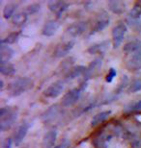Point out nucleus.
<instances>
[{"label": "nucleus", "mask_w": 141, "mask_h": 148, "mask_svg": "<svg viewBox=\"0 0 141 148\" xmlns=\"http://www.w3.org/2000/svg\"><path fill=\"white\" fill-rule=\"evenodd\" d=\"M33 86H34V83L28 77H19L9 83L7 90L11 96L17 97L31 90Z\"/></svg>", "instance_id": "f257e3e1"}, {"label": "nucleus", "mask_w": 141, "mask_h": 148, "mask_svg": "<svg viewBox=\"0 0 141 148\" xmlns=\"http://www.w3.org/2000/svg\"><path fill=\"white\" fill-rule=\"evenodd\" d=\"M17 109L16 107H3L0 110V130L6 132L14 126L17 119Z\"/></svg>", "instance_id": "f03ea898"}, {"label": "nucleus", "mask_w": 141, "mask_h": 148, "mask_svg": "<svg viewBox=\"0 0 141 148\" xmlns=\"http://www.w3.org/2000/svg\"><path fill=\"white\" fill-rule=\"evenodd\" d=\"M85 88H86V83H83L78 88H72L71 90L66 92L61 100L62 107H64V108L71 107V106H74L76 103H77V101L79 100L80 96H81V94H82V91L85 90Z\"/></svg>", "instance_id": "7ed1b4c3"}, {"label": "nucleus", "mask_w": 141, "mask_h": 148, "mask_svg": "<svg viewBox=\"0 0 141 148\" xmlns=\"http://www.w3.org/2000/svg\"><path fill=\"white\" fill-rule=\"evenodd\" d=\"M128 32V27L124 22H120L112 29V46L113 48H118L124 41L126 34Z\"/></svg>", "instance_id": "20e7f679"}, {"label": "nucleus", "mask_w": 141, "mask_h": 148, "mask_svg": "<svg viewBox=\"0 0 141 148\" xmlns=\"http://www.w3.org/2000/svg\"><path fill=\"white\" fill-rule=\"evenodd\" d=\"M65 84L62 80H58V81L53 82L51 85H49L46 90H44V95L47 98H51L54 99L60 96L64 90Z\"/></svg>", "instance_id": "39448f33"}, {"label": "nucleus", "mask_w": 141, "mask_h": 148, "mask_svg": "<svg viewBox=\"0 0 141 148\" xmlns=\"http://www.w3.org/2000/svg\"><path fill=\"white\" fill-rule=\"evenodd\" d=\"M74 40H69L57 44L55 47L54 51H53V57L60 59V58H65L66 56L69 55V53L72 51V49L74 46Z\"/></svg>", "instance_id": "423d86ee"}, {"label": "nucleus", "mask_w": 141, "mask_h": 148, "mask_svg": "<svg viewBox=\"0 0 141 148\" xmlns=\"http://www.w3.org/2000/svg\"><path fill=\"white\" fill-rule=\"evenodd\" d=\"M86 21H76L73 22L66 28V34L71 38L80 37L87 30Z\"/></svg>", "instance_id": "0eeeda50"}, {"label": "nucleus", "mask_w": 141, "mask_h": 148, "mask_svg": "<svg viewBox=\"0 0 141 148\" xmlns=\"http://www.w3.org/2000/svg\"><path fill=\"white\" fill-rule=\"evenodd\" d=\"M109 23H110L109 16L106 12H103V13L99 14L97 16V18H96L92 31L90 32V35H94L96 33H99V32H101L109 25Z\"/></svg>", "instance_id": "6e6552de"}, {"label": "nucleus", "mask_w": 141, "mask_h": 148, "mask_svg": "<svg viewBox=\"0 0 141 148\" xmlns=\"http://www.w3.org/2000/svg\"><path fill=\"white\" fill-rule=\"evenodd\" d=\"M127 69L131 72H136L141 69V50L131 54L126 64Z\"/></svg>", "instance_id": "1a4fd4ad"}, {"label": "nucleus", "mask_w": 141, "mask_h": 148, "mask_svg": "<svg viewBox=\"0 0 141 148\" xmlns=\"http://www.w3.org/2000/svg\"><path fill=\"white\" fill-rule=\"evenodd\" d=\"M49 9L55 14L57 17H60L66 11L68 10L69 4L65 1H56V0H51V1L47 2Z\"/></svg>", "instance_id": "9d476101"}, {"label": "nucleus", "mask_w": 141, "mask_h": 148, "mask_svg": "<svg viewBox=\"0 0 141 148\" xmlns=\"http://www.w3.org/2000/svg\"><path fill=\"white\" fill-rule=\"evenodd\" d=\"M60 28V23L54 19H50L44 23L42 28V35L44 37H52L57 33Z\"/></svg>", "instance_id": "9b49d317"}, {"label": "nucleus", "mask_w": 141, "mask_h": 148, "mask_svg": "<svg viewBox=\"0 0 141 148\" xmlns=\"http://www.w3.org/2000/svg\"><path fill=\"white\" fill-rule=\"evenodd\" d=\"M29 128H30V124L27 122V121H24L23 123L20 124L19 127L17 130L16 134H15V138H14L15 145L19 146V144L22 143L29 131Z\"/></svg>", "instance_id": "f8f14e48"}, {"label": "nucleus", "mask_w": 141, "mask_h": 148, "mask_svg": "<svg viewBox=\"0 0 141 148\" xmlns=\"http://www.w3.org/2000/svg\"><path fill=\"white\" fill-rule=\"evenodd\" d=\"M86 71V67L84 66H76L70 67L65 74L66 81H73V80L78 78V77L84 75Z\"/></svg>", "instance_id": "ddd939ff"}, {"label": "nucleus", "mask_w": 141, "mask_h": 148, "mask_svg": "<svg viewBox=\"0 0 141 148\" xmlns=\"http://www.w3.org/2000/svg\"><path fill=\"white\" fill-rule=\"evenodd\" d=\"M14 56L15 50L7 44L1 43V46H0V64L10 63Z\"/></svg>", "instance_id": "4468645a"}, {"label": "nucleus", "mask_w": 141, "mask_h": 148, "mask_svg": "<svg viewBox=\"0 0 141 148\" xmlns=\"http://www.w3.org/2000/svg\"><path fill=\"white\" fill-rule=\"evenodd\" d=\"M109 46V41L108 40H103L100 42L92 44L91 46L88 48V53L91 55H98V54H104L106 52V50L108 49Z\"/></svg>", "instance_id": "2eb2a0df"}, {"label": "nucleus", "mask_w": 141, "mask_h": 148, "mask_svg": "<svg viewBox=\"0 0 141 148\" xmlns=\"http://www.w3.org/2000/svg\"><path fill=\"white\" fill-rule=\"evenodd\" d=\"M108 9L113 14L121 16L127 10V4L124 1H118V0H112V1L107 2Z\"/></svg>", "instance_id": "dca6fc26"}, {"label": "nucleus", "mask_w": 141, "mask_h": 148, "mask_svg": "<svg viewBox=\"0 0 141 148\" xmlns=\"http://www.w3.org/2000/svg\"><path fill=\"white\" fill-rule=\"evenodd\" d=\"M59 114H60V108L58 107V105H53L44 112L43 115H42V118H43L44 122L49 123L52 122L53 120H55L58 117Z\"/></svg>", "instance_id": "f3484780"}, {"label": "nucleus", "mask_w": 141, "mask_h": 148, "mask_svg": "<svg viewBox=\"0 0 141 148\" xmlns=\"http://www.w3.org/2000/svg\"><path fill=\"white\" fill-rule=\"evenodd\" d=\"M101 64H103V59L101 58H97V59H95L94 61H92V63L86 67V71L84 74V76L86 77L85 82L89 78H91L92 75H94L95 72H97L98 70L101 69Z\"/></svg>", "instance_id": "a211bd4d"}, {"label": "nucleus", "mask_w": 141, "mask_h": 148, "mask_svg": "<svg viewBox=\"0 0 141 148\" xmlns=\"http://www.w3.org/2000/svg\"><path fill=\"white\" fill-rule=\"evenodd\" d=\"M57 138V131L56 130H49L44 136L43 145L44 148H54Z\"/></svg>", "instance_id": "6ab92c4d"}, {"label": "nucleus", "mask_w": 141, "mask_h": 148, "mask_svg": "<svg viewBox=\"0 0 141 148\" xmlns=\"http://www.w3.org/2000/svg\"><path fill=\"white\" fill-rule=\"evenodd\" d=\"M141 50V40H133L127 42L123 47V51L127 54H133Z\"/></svg>", "instance_id": "aec40b11"}, {"label": "nucleus", "mask_w": 141, "mask_h": 148, "mask_svg": "<svg viewBox=\"0 0 141 148\" xmlns=\"http://www.w3.org/2000/svg\"><path fill=\"white\" fill-rule=\"evenodd\" d=\"M110 114H111V111H103L96 114L91 119V126L96 127L100 125V124H101L103 121H106L107 119V117L109 116Z\"/></svg>", "instance_id": "412c9836"}, {"label": "nucleus", "mask_w": 141, "mask_h": 148, "mask_svg": "<svg viewBox=\"0 0 141 148\" xmlns=\"http://www.w3.org/2000/svg\"><path fill=\"white\" fill-rule=\"evenodd\" d=\"M27 19H28V14L24 11L19 12V13H16V14L13 16L12 23H13V25L17 26V27H22V26H23L27 22Z\"/></svg>", "instance_id": "4be33fe9"}, {"label": "nucleus", "mask_w": 141, "mask_h": 148, "mask_svg": "<svg viewBox=\"0 0 141 148\" xmlns=\"http://www.w3.org/2000/svg\"><path fill=\"white\" fill-rule=\"evenodd\" d=\"M0 73L4 76H14L16 74V67L13 64L11 63H5L0 64Z\"/></svg>", "instance_id": "5701e85b"}, {"label": "nucleus", "mask_w": 141, "mask_h": 148, "mask_svg": "<svg viewBox=\"0 0 141 148\" xmlns=\"http://www.w3.org/2000/svg\"><path fill=\"white\" fill-rule=\"evenodd\" d=\"M17 10V4L15 3H8L3 8V17L5 19H12L15 16V12Z\"/></svg>", "instance_id": "b1692460"}, {"label": "nucleus", "mask_w": 141, "mask_h": 148, "mask_svg": "<svg viewBox=\"0 0 141 148\" xmlns=\"http://www.w3.org/2000/svg\"><path fill=\"white\" fill-rule=\"evenodd\" d=\"M19 36H20V32L19 31H15L12 32L8 35L7 37H5L3 40H1V43L3 44H7V45H10V44H14L19 41Z\"/></svg>", "instance_id": "393cba45"}, {"label": "nucleus", "mask_w": 141, "mask_h": 148, "mask_svg": "<svg viewBox=\"0 0 141 148\" xmlns=\"http://www.w3.org/2000/svg\"><path fill=\"white\" fill-rule=\"evenodd\" d=\"M141 17V2L134 3L133 8L128 12V18L131 19H140Z\"/></svg>", "instance_id": "a878e982"}, {"label": "nucleus", "mask_w": 141, "mask_h": 148, "mask_svg": "<svg viewBox=\"0 0 141 148\" xmlns=\"http://www.w3.org/2000/svg\"><path fill=\"white\" fill-rule=\"evenodd\" d=\"M40 10H41L40 3H31L28 6H26L24 12L29 16V14H34L36 13H38Z\"/></svg>", "instance_id": "bb28decb"}, {"label": "nucleus", "mask_w": 141, "mask_h": 148, "mask_svg": "<svg viewBox=\"0 0 141 148\" xmlns=\"http://www.w3.org/2000/svg\"><path fill=\"white\" fill-rule=\"evenodd\" d=\"M128 24L131 26L135 32H141V20L140 19H131L128 18Z\"/></svg>", "instance_id": "cd10ccee"}, {"label": "nucleus", "mask_w": 141, "mask_h": 148, "mask_svg": "<svg viewBox=\"0 0 141 148\" xmlns=\"http://www.w3.org/2000/svg\"><path fill=\"white\" fill-rule=\"evenodd\" d=\"M139 90H141V79H136L130 85L128 91L133 93V92H137Z\"/></svg>", "instance_id": "c85d7f7f"}, {"label": "nucleus", "mask_w": 141, "mask_h": 148, "mask_svg": "<svg viewBox=\"0 0 141 148\" xmlns=\"http://www.w3.org/2000/svg\"><path fill=\"white\" fill-rule=\"evenodd\" d=\"M117 75V71H116V69H113V67H111V69H109V71L108 73H107V75H106V81L107 83H111L114 78L116 77Z\"/></svg>", "instance_id": "c756f323"}, {"label": "nucleus", "mask_w": 141, "mask_h": 148, "mask_svg": "<svg viewBox=\"0 0 141 148\" xmlns=\"http://www.w3.org/2000/svg\"><path fill=\"white\" fill-rule=\"evenodd\" d=\"M128 111H131V112L141 111V100L133 103V104H131L130 107H128Z\"/></svg>", "instance_id": "7c9ffc66"}, {"label": "nucleus", "mask_w": 141, "mask_h": 148, "mask_svg": "<svg viewBox=\"0 0 141 148\" xmlns=\"http://www.w3.org/2000/svg\"><path fill=\"white\" fill-rule=\"evenodd\" d=\"M70 145H71L70 141H69L68 140H62L59 144L55 145L54 148H70Z\"/></svg>", "instance_id": "2f4dec72"}, {"label": "nucleus", "mask_w": 141, "mask_h": 148, "mask_svg": "<svg viewBox=\"0 0 141 148\" xmlns=\"http://www.w3.org/2000/svg\"><path fill=\"white\" fill-rule=\"evenodd\" d=\"M12 145H13V140H12V138H9L3 141L2 148H12Z\"/></svg>", "instance_id": "473e14b6"}, {"label": "nucleus", "mask_w": 141, "mask_h": 148, "mask_svg": "<svg viewBox=\"0 0 141 148\" xmlns=\"http://www.w3.org/2000/svg\"><path fill=\"white\" fill-rule=\"evenodd\" d=\"M0 84H1V90H3V88H4V84H3V80L0 81Z\"/></svg>", "instance_id": "72a5a7b5"}]
</instances>
